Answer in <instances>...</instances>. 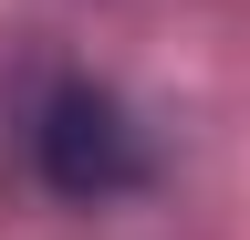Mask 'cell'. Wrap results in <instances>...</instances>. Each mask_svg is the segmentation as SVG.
Listing matches in <instances>:
<instances>
[{
    "mask_svg": "<svg viewBox=\"0 0 250 240\" xmlns=\"http://www.w3.org/2000/svg\"><path fill=\"white\" fill-rule=\"evenodd\" d=\"M42 177L62 198H125L146 177V146H136V126H125V105L94 94V84H62V94L42 105Z\"/></svg>",
    "mask_w": 250,
    "mask_h": 240,
    "instance_id": "6da1fadb",
    "label": "cell"
}]
</instances>
